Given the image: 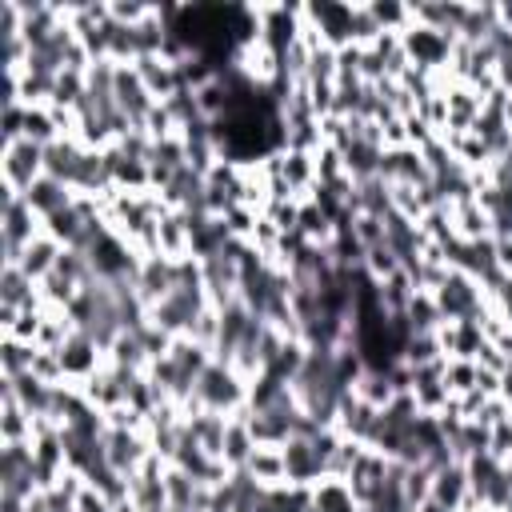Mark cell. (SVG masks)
<instances>
[{
    "instance_id": "obj_1",
    "label": "cell",
    "mask_w": 512,
    "mask_h": 512,
    "mask_svg": "<svg viewBox=\"0 0 512 512\" xmlns=\"http://www.w3.org/2000/svg\"><path fill=\"white\" fill-rule=\"evenodd\" d=\"M240 408H248V384L240 380V372L232 364H220L212 360L200 380H196V392L180 404L184 416H196V412H220V416H236Z\"/></svg>"
},
{
    "instance_id": "obj_2",
    "label": "cell",
    "mask_w": 512,
    "mask_h": 512,
    "mask_svg": "<svg viewBox=\"0 0 512 512\" xmlns=\"http://www.w3.org/2000/svg\"><path fill=\"white\" fill-rule=\"evenodd\" d=\"M44 232V220L20 192L0 188V264H20L24 248Z\"/></svg>"
},
{
    "instance_id": "obj_3",
    "label": "cell",
    "mask_w": 512,
    "mask_h": 512,
    "mask_svg": "<svg viewBox=\"0 0 512 512\" xmlns=\"http://www.w3.org/2000/svg\"><path fill=\"white\" fill-rule=\"evenodd\" d=\"M84 256H88L92 276L100 284H124V280H136V272H140V252L112 224L92 236V244L84 248Z\"/></svg>"
},
{
    "instance_id": "obj_4",
    "label": "cell",
    "mask_w": 512,
    "mask_h": 512,
    "mask_svg": "<svg viewBox=\"0 0 512 512\" xmlns=\"http://www.w3.org/2000/svg\"><path fill=\"white\" fill-rule=\"evenodd\" d=\"M400 48H404V56H408V64H412L416 72H444L448 60H452L456 40L444 36V32H436V28H428V24H416V20H412V24L400 32Z\"/></svg>"
},
{
    "instance_id": "obj_5",
    "label": "cell",
    "mask_w": 512,
    "mask_h": 512,
    "mask_svg": "<svg viewBox=\"0 0 512 512\" xmlns=\"http://www.w3.org/2000/svg\"><path fill=\"white\" fill-rule=\"evenodd\" d=\"M40 176H44V148L40 144H32V140L0 144V188L24 196Z\"/></svg>"
},
{
    "instance_id": "obj_6",
    "label": "cell",
    "mask_w": 512,
    "mask_h": 512,
    "mask_svg": "<svg viewBox=\"0 0 512 512\" xmlns=\"http://www.w3.org/2000/svg\"><path fill=\"white\" fill-rule=\"evenodd\" d=\"M436 296V304H440V316L444 320H476L492 300H488V292L480 288V280H472V276H464V272H448V280L432 292Z\"/></svg>"
},
{
    "instance_id": "obj_7",
    "label": "cell",
    "mask_w": 512,
    "mask_h": 512,
    "mask_svg": "<svg viewBox=\"0 0 512 512\" xmlns=\"http://www.w3.org/2000/svg\"><path fill=\"white\" fill-rule=\"evenodd\" d=\"M204 308H208V292H204V288H172V292L148 312V320H152L156 328H164L168 336H188L192 320H196Z\"/></svg>"
},
{
    "instance_id": "obj_8",
    "label": "cell",
    "mask_w": 512,
    "mask_h": 512,
    "mask_svg": "<svg viewBox=\"0 0 512 512\" xmlns=\"http://www.w3.org/2000/svg\"><path fill=\"white\" fill-rule=\"evenodd\" d=\"M56 356H60V368H64V380H68V384H84L88 376H96V372L108 364L104 348H100L88 332H80V328L64 340V348H60Z\"/></svg>"
},
{
    "instance_id": "obj_9",
    "label": "cell",
    "mask_w": 512,
    "mask_h": 512,
    "mask_svg": "<svg viewBox=\"0 0 512 512\" xmlns=\"http://www.w3.org/2000/svg\"><path fill=\"white\" fill-rule=\"evenodd\" d=\"M148 452H152L148 432H128V428H108L104 432V460L120 476L140 472V464L148 460Z\"/></svg>"
},
{
    "instance_id": "obj_10",
    "label": "cell",
    "mask_w": 512,
    "mask_h": 512,
    "mask_svg": "<svg viewBox=\"0 0 512 512\" xmlns=\"http://www.w3.org/2000/svg\"><path fill=\"white\" fill-rule=\"evenodd\" d=\"M132 288H136L140 304L152 312V308H156V304L176 288V260H168V256H160V252L140 256V272H136Z\"/></svg>"
},
{
    "instance_id": "obj_11",
    "label": "cell",
    "mask_w": 512,
    "mask_h": 512,
    "mask_svg": "<svg viewBox=\"0 0 512 512\" xmlns=\"http://www.w3.org/2000/svg\"><path fill=\"white\" fill-rule=\"evenodd\" d=\"M112 96H116V108L132 120V128H144V116L152 112V96L140 80V72L132 64H116V84H112Z\"/></svg>"
},
{
    "instance_id": "obj_12",
    "label": "cell",
    "mask_w": 512,
    "mask_h": 512,
    "mask_svg": "<svg viewBox=\"0 0 512 512\" xmlns=\"http://www.w3.org/2000/svg\"><path fill=\"white\" fill-rule=\"evenodd\" d=\"M336 428H340V436H348V440L372 444V436H376V428H380V408L364 404L356 392H344L340 412H336Z\"/></svg>"
},
{
    "instance_id": "obj_13",
    "label": "cell",
    "mask_w": 512,
    "mask_h": 512,
    "mask_svg": "<svg viewBox=\"0 0 512 512\" xmlns=\"http://www.w3.org/2000/svg\"><path fill=\"white\" fill-rule=\"evenodd\" d=\"M132 68L140 72V80H144V88H148V96H152L156 104H164V100H172L176 92H184L180 68H176L172 60H164V56H140V60H132Z\"/></svg>"
},
{
    "instance_id": "obj_14",
    "label": "cell",
    "mask_w": 512,
    "mask_h": 512,
    "mask_svg": "<svg viewBox=\"0 0 512 512\" xmlns=\"http://www.w3.org/2000/svg\"><path fill=\"white\" fill-rule=\"evenodd\" d=\"M280 452H284L288 484H304V488H312L316 480H324V476H328V468H324V460L316 456V448H312V440H308V436H292Z\"/></svg>"
},
{
    "instance_id": "obj_15",
    "label": "cell",
    "mask_w": 512,
    "mask_h": 512,
    "mask_svg": "<svg viewBox=\"0 0 512 512\" xmlns=\"http://www.w3.org/2000/svg\"><path fill=\"white\" fill-rule=\"evenodd\" d=\"M156 252L168 256V260L192 256V224H188V216L180 208L160 212V220H156Z\"/></svg>"
},
{
    "instance_id": "obj_16",
    "label": "cell",
    "mask_w": 512,
    "mask_h": 512,
    "mask_svg": "<svg viewBox=\"0 0 512 512\" xmlns=\"http://www.w3.org/2000/svg\"><path fill=\"white\" fill-rule=\"evenodd\" d=\"M380 176H384L388 184H432L428 164H424L420 148H412V144L384 152V156H380Z\"/></svg>"
},
{
    "instance_id": "obj_17",
    "label": "cell",
    "mask_w": 512,
    "mask_h": 512,
    "mask_svg": "<svg viewBox=\"0 0 512 512\" xmlns=\"http://www.w3.org/2000/svg\"><path fill=\"white\" fill-rule=\"evenodd\" d=\"M24 200L32 204V212L40 216V220H48V216H56V212H64V208H72V200H76V192L68 188V184H60V180H52V176H40L28 192H24Z\"/></svg>"
},
{
    "instance_id": "obj_18",
    "label": "cell",
    "mask_w": 512,
    "mask_h": 512,
    "mask_svg": "<svg viewBox=\"0 0 512 512\" xmlns=\"http://www.w3.org/2000/svg\"><path fill=\"white\" fill-rule=\"evenodd\" d=\"M464 496H468V472H464V464L460 460L440 464L432 472V500L444 504V508H452V512H460Z\"/></svg>"
},
{
    "instance_id": "obj_19",
    "label": "cell",
    "mask_w": 512,
    "mask_h": 512,
    "mask_svg": "<svg viewBox=\"0 0 512 512\" xmlns=\"http://www.w3.org/2000/svg\"><path fill=\"white\" fill-rule=\"evenodd\" d=\"M80 156H84V144H80L76 136H60V140H52V144L44 148V176L68 184L72 172H76V164H80Z\"/></svg>"
},
{
    "instance_id": "obj_20",
    "label": "cell",
    "mask_w": 512,
    "mask_h": 512,
    "mask_svg": "<svg viewBox=\"0 0 512 512\" xmlns=\"http://www.w3.org/2000/svg\"><path fill=\"white\" fill-rule=\"evenodd\" d=\"M60 252H64V244H56L48 232H40V236H36V240L24 248V256H20V264H16V268H20L28 280H36V284H40V280H44V276L56 268Z\"/></svg>"
},
{
    "instance_id": "obj_21",
    "label": "cell",
    "mask_w": 512,
    "mask_h": 512,
    "mask_svg": "<svg viewBox=\"0 0 512 512\" xmlns=\"http://www.w3.org/2000/svg\"><path fill=\"white\" fill-rule=\"evenodd\" d=\"M0 304H16V308H44L36 280H28L16 264H0Z\"/></svg>"
},
{
    "instance_id": "obj_22",
    "label": "cell",
    "mask_w": 512,
    "mask_h": 512,
    "mask_svg": "<svg viewBox=\"0 0 512 512\" xmlns=\"http://www.w3.org/2000/svg\"><path fill=\"white\" fill-rule=\"evenodd\" d=\"M80 392H84L100 412H108V408L124 404V372H116L112 364H104L96 376H88V380L80 384Z\"/></svg>"
},
{
    "instance_id": "obj_23",
    "label": "cell",
    "mask_w": 512,
    "mask_h": 512,
    "mask_svg": "<svg viewBox=\"0 0 512 512\" xmlns=\"http://www.w3.org/2000/svg\"><path fill=\"white\" fill-rule=\"evenodd\" d=\"M32 440V412L0 388V444H24Z\"/></svg>"
},
{
    "instance_id": "obj_24",
    "label": "cell",
    "mask_w": 512,
    "mask_h": 512,
    "mask_svg": "<svg viewBox=\"0 0 512 512\" xmlns=\"http://www.w3.org/2000/svg\"><path fill=\"white\" fill-rule=\"evenodd\" d=\"M244 472L264 484V488H276V484H288V468H284V452L280 448H268V444H256V452L248 456Z\"/></svg>"
},
{
    "instance_id": "obj_25",
    "label": "cell",
    "mask_w": 512,
    "mask_h": 512,
    "mask_svg": "<svg viewBox=\"0 0 512 512\" xmlns=\"http://www.w3.org/2000/svg\"><path fill=\"white\" fill-rule=\"evenodd\" d=\"M256 452V440H252V432H248V420H244V408L228 420V432H224V452H220V460L236 472V468H244L248 464V456Z\"/></svg>"
},
{
    "instance_id": "obj_26",
    "label": "cell",
    "mask_w": 512,
    "mask_h": 512,
    "mask_svg": "<svg viewBox=\"0 0 512 512\" xmlns=\"http://www.w3.org/2000/svg\"><path fill=\"white\" fill-rule=\"evenodd\" d=\"M496 28H500V12H496V4H492V0H480V4H468V16H464L456 40H464V44H484Z\"/></svg>"
},
{
    "instance_id": "obj_27",
    "label": "cell",
    "mask_w": 512,
    "mask_h": 512,
    "mask_svg": "<svg viewBox=\"0 0 512 512\" xmlns=\"http://www.w3.org/2000/svg\"><path fill=\"white\" fill-rule=\"evenodd\" d=\"M448 208H452V228H456L460 240H484V236H492V216L476 204V196L472 200H460V204H448Z\"/></svg>"
},
{
    "instance_id": "obj_28",
    "label": "cell",
    "mask_w": 512,
    "mask_h": 512,
    "mask_svg": "<svg viewBox=\"0 0 512 512\" xmlns=\"http://www.w3.org/2000/svg\"><path fill=\"white\" fill-rule=\"evenodd\" d=\"M312 508L316 512H360L352 488L344 480H336V476H324V480L312 484Z\"/></svg>"
},
{
    "instance_id": "obj_29",
    "label": "cell",
    "mask_w": 512,
    "mask_h": 512,
    "mask_svg": "<svg viewBox=\"0 0 512 512\" xmlns=\"http://www.w3.org/2000/svg\"><path fill=\"white\" fill-rule=\"evenodd\" d=\"M84 228H88V220L80 216L76 200H72V208H64V212H56V216L44 220V232H48L56 244H64V248H76L80 236H84Z\"/></svg>"
},
{
    "instance_id": "obj_30",
    "label": "cell",
    "mask_w": 512,
    "mask_h": 512,
    "mask_svg": "<svg viewBox=\"0 0 512 512\" xmlns=\"http://www.w3.org/2000/svg\"><path fill=\"white\" fill-rule=\"evenodd\" d=\"M164 492H168V508H184V512H192L196 492H200V480H192L184 468L168 464V472H164Z\"/></svg>"
},
{
    "instance_id": "obj_31",
    "label": "cell",
    "mask_w": 512,
    "mask_h": 512,
    "mask_svg": "<svg viewBox=\"0 0 512 512\" xmlns=\"http://www.w3.org/2000/svg\"><path fill=\"white\" fill-rule=\"evenodd\" d=\"M32 356H36V344L0 336V376H24V372H32Z\"/></svg>"
},
{
    "instance_id": "obj_32",
    "label": "cell",
    "mask_w": 512,
    "mask_h": 512,
    "mask_svg": "<svg viewBox=\"0 0 512 512\" xmlns=\"http://www.w3.org/2000/svg\"><path fill=\"white\" fill-rule=\"evenodd\" d=\"M24 140H32V144H40V148H48L52 140H60V128H56L48 104H32V108L24 112Z\"/></svg>"
},
{
    "instance_id": "obj_33",
    "label": "cell",
    "mask_w": 512,
    "mask_h": 512,
    "mask_svg": "<svg viewBox=\"0 0 512 512\" xmlns=\"http://www.w3.org/2000/svg\"><path fill=\"white\" fill-rule=\"evenodd\" d=\"M376 288H380V304H384V312H404V308L412 304V296H416V284H412V276H408L404 268H400L396 276L380 280Z\"/></svg>"
},
{
    "instance_id": "obj_34",
    "label": "cell",
    "mask_w": 512,
    "mask_h": 512,
    "mask_svg": "<svg viewBox=\"0 0 512 512\" xmlns=\"http://www.w3.org/2000/svg\"><path fill=\"white\" fill-rule=\"evenodd\" d=\"M352 392H356V396H360L364 404H372V408H380V412H384V408H388V404L396 400V388H392V380H388V372H372V368H368V372L360 376V384H356Z\"/></svg>"
},
{
    "instance_id": "obj_35",
    "label": "cell",
    "mask_w": 512,
    "mask_h": 512,
    "mask_svg": "<svg viewBox=\"0 0 512 512\" xmlns=\"http://www.w3.org/2000/svg\"><path fill=\"white\" fill-rule=\"evenodd\" d=\"M368 12L380 24V32H396L400 36L412 24V4H400V0H372Z\"/></svg>"
},
{
    "instance_id": "obj_36",
    "label": "cell",
    "mask_w": 512,
    "mask_h": 512,
    "mask_svg": "<svg viewBox=\"0 0 512 512\" xmlns=\"http://www.w3.org/2000/svg\"><path fill=\"white\" fill-rule=\"evenodd\" d=\"M404 312H408V320H412V328H416V332H436V328L444 324L440 304H436V296H432V292H416V296H412V304H408Z\"/></svg>"
},
{
    "instance_id": "obj_37",
    "label": "cell",
    "mask_w": 512,
    "mask_h": 512,
    "mask_svg": "<svg viewBox=\"0 0 512 512\" xmlns=\"http://www.w3.org/2000/svg\"><path fill=\"white\" fill-rule=\"evenodd\" d=\"M400 360H404L408 368H424V364H436V360H444L436 332H416V336L404 344V356H400Z\"/></svg>"
},
{
    "instance_id": "obj_38",
    "label": "cell",
    "mask_w": 512,
    "mask_h": 512,
    "mask_svg": "<svg viewBox=\"0 0 512 512\" xmlns=\"http://www.w3.org/2000/svg\"><path fill=\"white\" fill-rule=\"evenodd\" d=\"M312 160H316V184H344V180H348V172H344V152H340V148L320 144V148L312 152Z\"/></svg>"
},
{
    "instance_id": "obj_39",
    "label": "cell",
    "mask_w": 512,
    "mask_h": 512,
    "mask_svg": "<svg viewBox=\"0 0 512 512\" xmlns=\"http://www.w3.org/2000/svg\"><path fill=\"white\" fill-rule=\"evenodd\" d=\"M400 268H404V264H400V256H396V252L388 248V240L364 252V272H368V276H372L376 284H380V280H388V276H396Z\"/></svg>"
},
{
    "instance_id": "obj_40",
    "label": "cell",
    "mask_w": 512,
    "mask_h": 512,
    "mask_svg": "<svg viewBox=\"0 0 512 512\" xmlns=\"http://www.w3.org/2000/svg\"><path fill=\"white\" fill-rule=\"evenodd\" d=\"M444 384L452 396H464L476 388V360H464V356H452L444 360Z\"/></svg>"
},
{
    "instance_id": "obj_41",
    "label": "cell",
    "mask_w": 512,
    "mask_h": 512,
    "mask_svg": "<svg viewBox=\"0 0 512 512\" xmlns=\"http://www.w3.org/2000/svg\"><path fill=\"white\" fill-rule=\"evenodd\" d=\"M428 496H432V468H428V464H412V468L404 472V504L416 512Z\"/></svg>"
},
{
    "instance_id": "obj_42",
    "label": "cell",
    "mask_w": 512,
    "mask_h": 512,
    "mask_svg": "<svg viewBox=\"0 0 512 512\" xmlns=\"http://www.w3.org/2000/svg\"><path fill=\"white\" fill-rule=\"evenodd\" d=\"M260 216H264V212H256V208H248V204H232V208H228L220 220L228 224L232 240H252V232H256Z\"/></svg>"
},
{
    "instance_id": "obj_43",
    "label": "cell",
    "mask_w": 512,
    "mask_h": 512,
    "mask_svg": "<svg viewBox=\"0 0 512 512\" xmlns=\"http://www.w3.org/2000/svg\"><path fill=\"white\" fill-rule=\"evenodd\" d=\"M188 336L196 340V344H204L208 352L216 348V340H220V308L216 304H208L196 320H192V328H188Z\"/></svg>"
},
{
    "instance_id": "obj_44",
    "label": "cell",
    "mask_w": 512,
    "mask_h": 512,
    "mask_svg": "<svg viewBox=\"0 0 512 512\" xmlns=\"http://www.w3.org/2000/svg\"><path fill=\"white\" fill-rule=\"evenodd\" d=\"M24 112H28V104H4L0 108V144L24 140Z\"/></svg>"
},
{
    "instance_id": "obj_45",
    "label": "cell",
    "mask_w": 512,
    "mask_h": 512,
    "mask_svg": "<svg viewBox=\"0 0 512 512\" xmlns=\"http://www.w3.org/2000/svg\"><path fill=\"white\" fill-rule=\"evenodd\" d=\"M32 376L44 380V384H64V368H60V356L48 352V348H36L32 356Z\"/></svg>"
},
{
    "instance_id": "obj_46",
    "label": "cell",
    "mask_w": 512,
    "mask_h": 512,
    "mask_svg": "<svg viewBox=\"0 0 512 512\" xmlns=\"http://www.w3.org/2000/svg\"><path fill=\"white\" fill-rule=\"evenodd\" d=\"M352 232H356V240L364 244V252H368V248H376V244H384V220H380V216L360 212V216L352 220Z\"/></svg>"
},
{
    "instance_id": "obj_47",
    "label": "cell",
    "mask_w": 512,
    "mask_h": 512,
    "mask_svg": "<svg viewBox=\"0 0 512 512\" xmlns=\"http://www.w3.org/2000/svg\"><path fill=\"white\" fill-rule=\"evenodd\" d=\"M476 364H480V368H492V372H508V368H512V356H504L496 344L484 340L480 352H476Z\"/></svg>"
},
{
    "instance_id": "obj_48",
    "label": "cell",
    "mask_w": 512,
    "mask_h": 512,
    "mask_svg": "<svg viewBox=\"0 0 512 512\" xmlns=\"http://www.w3.org/2000/svg\"><path fill=\"white\" fill-rule=\"evenodd\" d=\"M488 300L496 304V312H500V316L508 320V328H512V276H504V280L488 292Z\"/></svg>"
},
{
    "instance_id": "obj_49",
    "label": "cell",
    "mask_w": 512,
    "mask_h": 512,
    "mask_svg": "<svg viewBox=\"0 0 512 512\" xmlns=\"http://www.w3.org/2000/svg\"><path fill=\"white\" fill-rule=\"evenodd\" d=\"M416 512H452V508H444V504H436V500H432V496H428V500H424V504H420V508H416Z\"/></svg>"
},
{
    "instance_id": "obj_50",
    "label": "cell",
    "mask_w": 512,
    "mask_h": 512,
    "mask_svg": "<svg viewBox=\"0 0 512 512\" xmlns=\"http://www.w3.org/2000/svg\"><path fill=\"white\" fill-rule=\"evenodd\" d=\"M504 116H508V128H512V96H508V104H504Z\"/></svg>"
},
{
    "instance_id": "obj_51",
    "label": "cell",
    "mask_w": 512,
    "mask_h": 512,
    "mask_svg": "<svg viewBox=\"0 0 512 512\" xmlns=\"http://www.w3.org/2000/svg\"><path fill=\"white\" fill-rule=\"evenodd\" d=\"M500 512H512V500H508V504H504V508H500Z\"/></svg>"
},
{
    "instance_id": "obj_52",
    "label": "cell",
    "mask_w": 512,
    "mask_h": 512,
    "mask_svg": "<svg viewBox=\"0 0 512 512\" xmlns=\"http://www.w3.org/2000/svg\"><path fill=\"white\" fill-rule=\"evenodd\" d=\"M164 512H184V508H164Z\"/></svg>"
}]
</instances>
